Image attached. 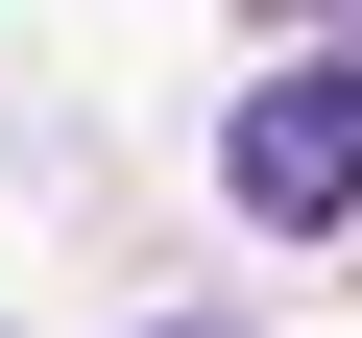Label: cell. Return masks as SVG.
<instances>
[{
  "label": "cell",
  "mask_w": 362,
  "mask_h": 338,
  "mask_svg": "<svg viewBox=\"0 0 362 338\" xmlns=\"http://www.w3.org/2000/svg\"><path fill=\"white\" fill-rule=\"evenodd\" d=\"M218 169H242L266 242H338V218H362V73H266V97L218 121Z\"/></svg>",
  "instance_id": "6da1fadb"
},
{
  "label": "cell",
  "mask_w": 362,
  "mask_h": 338,
  "mask_svg": "<svg viewBox=\"0 0 362 338\" xmlns=\"http://www.w3.org/2000/svg\"><path fill=\"white\" fill-rule=\"evenodd\" d=\"M290 25H338V0H290Z\"/></svg>",
  "instance_id": "7a4b0ae2"
}]
</instances>
